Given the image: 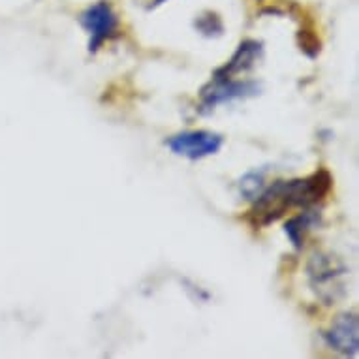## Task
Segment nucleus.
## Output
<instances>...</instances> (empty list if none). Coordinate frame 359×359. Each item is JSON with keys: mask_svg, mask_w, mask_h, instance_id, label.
Segmentation results:
<instances>
[{"mask_svg": "<svg viewBox=\"0 0 359 359\" xmlns=\"http://www.w3.org/2000/svg\"><path fill=\"white\" fill-rule=\"evenodd\" d=\"M325 344L335 352L355 358L359 353V320L355 314L346 312L331 324L327 331L322 333Z\"/></svg>", "mask_w": 359, "mask_h": 359, "instance_id": "423d86ee", "label": "nucleus"}, {"mask_svg": "<svg viewBox=\"0 0 359 359\" xmlns=\"http://www.w3.org/2000/svg\"><path fill=\"white\" fill-rule=\"evenodd\" d=\"M194 27L198 29V32H200L201 36H205V38H218V36H222L224 32L222 19L212 12L201 13L200 18L196 19Z\"/></svg>", "mask_w": 359, "mask_h": 359, "instance_id": "9d476101", "label": "nucleus"}, {"mask_svg": "<svg viewBox=\"0 0 359 359\" xmlns=\"http://www.w3.org/2000/svg\"><path fill=\"white\" fill-rule=\"evenodd\" d=\"M320 222H322V215L318 211V205L306 207V209H303V212L295 215L284 224V233L292 243V247L295 250H301L305 245L306 233L314 230L316 226H320Z\"/></svg>", "mask_w": 359, "mask_h": 359, "instance_id": "6e6552de", "label": "nucleus"}, {"mask_svg": "<svg viewBox=\"0 0 359 359\" xmlns=\"http://www.w3.org/2000/svg\"><path fill=\"white\" fill-rule=\"evenodd\" d=\"M259 93V85L256 81H243V79H231V77L215 76L201 88L200 93V111L209 113L217 106L228 104V102L250 98Z\"/></svg>", "mask_w": 359, "mask_h": 359, "instance_id": "7ed1b4c3", "label": "nucleus"}, {"mask_svg": "<svg viewBox=\"0 0 359 359\" xmlns=\"http://www.w3.org/2000/svg\"><path fill=\"white\" fill-rule=\"evenodd\" d=\"M331 187L333 177L324 168L309 177L275 181L271 187L262 190L256 200H252L254 205L248 212V220L256 228H265L294 207L306 209L322 203L331 192Z\"/></svg>", "mask_w": 359, "mask_h": 359, "instance_id": "f257e3e1", "label": "nucleus"}, {"mask_svg": "<svg viewBox=\"0 0 359 359\" xmlns=\"http://www.w3.org/2000/svg\"><path fill=\"white\" fill-rule=\"evenodd\" d=\"M306 275L314 294L324 301L325 305H333L346 295L348 275L346 265L330 252H314L306 264Z\"/></svg>", "mask_w": 359, "mask_h": 359, "instance_id": "f03ea898", "label": "nucleus"}, {"mask_svg": "<svg viewBox=\"0 0 359 359\" xmlns=\"http://www.w3.org/2000/svg\"><path fill=\"white\" fill-rule=\"evenodd\" d=\"M264 189V171H247V173L241 177V181H239V190H241V194L245 196L247 200H256V198L262 194V190Z\"/></svg>", "mask_w": 359, "mask_h": 359, "instance_id": "1a4fd4ad", "label": "nucleus"}, {"mask_svg": "<svg viewBox=\"0 0 359 359\" xmlns=\"http://www.w3.org/2000/svg\"><path fill=\"white\" fill-rule=\"evenodd\" d=\"M262 57H264V43L256 40H245L237 48L236 53L231 55V59L215 72V76L237 79V76L252 70L254 66L258 65V60H262Z\"/></svg>", "mask_w": 359, "mask_h": 359, "instance_id": "0eeeda50", "label": "nucleus"}, {"mask_svg": "<svg viewBox=\"0 0 359 359\" xmlns=\"http://www.w3.org/2000/svg\"><path fill=\"white\" fill-rule=\"evenodd\" d=\"M164 2H165V0H142V4L147 8V10H153V8L162 6Z\"/></svg>", "mask_w": 359, "mask_h": 359, "instance_id": "f8f14e48", "label": "nucleus"}, {"mask_svg": "<svg viewBox=\"0 0 359 359\" xmlns=\"http://www.w3.org/2000/svg\"><path fill=\"white\" fill-rule=\"evenodd\" d=\"M222 143L224 137L211 130H187L165 140L171 153L189 160H201L217 154Z\"/></svg>", "mask_w": 359, "mask_h": 359, "instance_id": "39448f33", "label": "nucleus"}, {"mask_svg": "<svg viewBox=\"0 0 359 359\" xmlns=\"http://www.w3.org/2000/svg\"><path fill=\"white\" fill-rule=\"evenodd\" d=\"M79 21H81L83 29L87 30L90 53H96L107 40H111L113 36L117 34L118 18L111 4L106 0H100L93 6H88L81 13Z\"/></svg>", "mask_w": 359, "mask_h": 359, "instance_id": "20e7f679", "label": "nucleus"}, {"mask_svg": "<svg viewBox=\"0 0 359 359\" xmlns=\"http://www.w3.org/2000/svg\"><path fill=\"white\" fill-rule=\"evenodd\" d=\"M301 36H303V40H301L299 38V46H301V51H303V53H306L309 55V57H311V59H314V57H318V53H320V40L318 38H316V36H309L306 34V32H303V30H301Z\"/></svg>", "mask_w": 359, "mask_h": 359, "instance_id": "9b49d317", "label": "nucleus"}]
</instances>
